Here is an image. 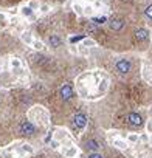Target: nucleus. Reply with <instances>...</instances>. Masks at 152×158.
Masks as SVG:
<instances>
[{
  "label": "nucleus",
  "mask_w": 152,
  "mask_h": 158,
  "mask_svg": "<svg viewBox=\"0 0 152 158\" xmlns=\"http://www.w3.org/2000/svg\"><path fill=\"white\" fill-rule=\"evenodd\" d=\"M115 70L118 71L120 74H127L130 70H132V62H130V59H118L115 62Z\"/></svg>",
  "instance_id": "obj_1"
},
{
  "label": "nucleus",
  "mask_w": 152,
  "mask_h": 158,
  "mask_svg": "<svg viewBox=\"0 0 152 158\" xmlns=\"http://www.w3.org/2000/svg\"><path fill=\"white\" fill-rule=\"evenodd\" d=\"M19 132H20V133H23V135L33 136L34 133H36V126H34L31 121L25 119V121L20 122V126H19Z\"/></svg>",
  "instance_id": "obj_2"
},
{
  "label": "nucleus",
  "mask_w": 152,
  "mask_h": 158,
  "mask_svg": "<svg viewBox=\"0 0 152 158\" xmlns=\"http://www.w3.org/2000/svg\"><path fill=\"white\" fill-rule=\"evenodd\" d=\"M59 96L62 101H70L73 96H75V90L70 84H64L61 88H59Z\"/></svg>",
  "instance_id": "obj_3"
},
{
  "label": "nucleus",
  "mask_w": 152,
  "mask_h": 158,
  "mask_svg": "<svg viewBox=\"0 0 152 158\" xmlns=\"http://www.w3.org/2000/svg\"><path fill=\"white\" fill-rule=\"evenodd\" d=\"M73 127L75 129H78V130H81V129H84L86 126H87V116H86V113H82V112H79V113H76L75 116H73Z\"/></svg>",
  "instance_id": "obj_4"
},
{
  "label": "nucleus",
  "mask_w": 152,
  "mask_h": 158,
  "mask_svg": "<svg viewBox=\"0 0 152 158\" xmlns=\"http://www.w3.org/2000/svg\"><path fill=\"white\" fill-rule=\"evenodd\" d=\"M127 121H129V124L134 126V127L143 126V116H141L140 113H137V112H130V113L127 115Z\"/></svg>",
  "instance_id": "obj_5"
},
{
  "label": "nucleus",
  "mask_w": 152,
  "mask_h": 158,
  "mask_svg": "<svg viewBox=\"0 0 152 158\" xmlns=\"http://www.w3.org/2000/svg\"><path fill=\"white\" fill-rule=\"evenodd\" d=\"M135 39L138 40V42H144V40L149 39V31L146 28H138L135 31Z\"/></svg>",
  "instance_id": "obj_6"
},
{
  "label": "nucleus",
  "mask_w": 152,
  "mask_h": 158,
  "mask_svg": "<svg viewBox=\"0 0 152 158\" xmlns=\"http://www.w3.org/2000/svg\"><path fill=\"white\" fill-rule=\"evenodd\" d=\"M99 147H101V144L96 141V140H93V138H90V140L86 141V149L90 150V152H98Z\"/></svg>",
  "instance_id": "obj_7"
},
{
  "label": "nucleus",
  "mask_w": 152,
  "mask_h": 158,
  "mask_svg": "<svg viewBox=\"0 0 152 158\" xmlns=\"http://www.w3.org/2000/svg\"><path fill=\"white\" fill-rule=\"evenodd\" d=\"M47 44L50 45L51 48H59L61 44H62V40H61L59 36H56V34H51V36L47 39Z\"/></svg>",
  "instance_id": "obj_8"
},
{
  "label": "nucleus",
  "mask_w": 152,
  "mask_h": 158,
  "mask_svg": "<svg viewBox=\"0 0 152 158\" xmlns=\"http://www.w3.org/2000/svg\"><path fill=\"white\" fill-rule=\"evenodd\" d=\"M109 26H110V30H113V31H120L123 26H124V20H121V19H112L109 22Z\"/></svg>",
  "instance_id": "obj_9"
},
{
  "label": "nucleus",
  "mask_w": 152,
  "mask_h": 158,
  "mask_svg": "<svg viewBox=\"0 0 152 158\" xmlns=\"http://www.w3.org/2000/svg\"><path fill=\"white\" fill-rule=\"evenodd\" d=\"M92 22H93L95 25L99 26V25H104V23L107 22V17H106V16H98V17L93 16V17H92Z\"/></svg>",
  "instance_id": "obj_10"
},
{
  "label": "nucleus",
  "mask_w": 152,
  "mask_h": 158,
  "mask_svg": "<svg viewBox=\"0 0 152 158\" xmlns=\"http://www.w3.org/2000/svg\"><path fill=\"white\" fill-rule=\"evenodd\" d=\"M20 12H22V16H25V17H31L33 16V8L31 6H23V8L20 9Z\"/></svg>",
  "instance_id": "obj_11"
},
{
  "label": "nucleus",
  "mask_w": 152,
  "mask_h": 158,
  "mask_svg": "<svg viewBox=\"0 0 152 158\" xmlns=\"http://www.w3.org/2000/svg\"><path fill=\"white\" fill-rule=\"evenodd\" d=\"M84 39H86V34H78V36H72L68 40H70V44H76V42H81Z\"/></svg>",
  "instance_id": "obj_12"
},
{
  "label": "nucleus",
  "mask_w": 152,
  "mask_h": 158,
  "mask_svg": "<svg viewBox=\"0 0 152 158\" xmlns=\"http://www.w3.org/2000/svg\"><path fill=\"white\" fill-rule=\"evenodd\" d=\"M22 40H23L25 44H30V45H31L34 39H33V36H31V33H23V34H22Z\"/></svg>",
  "instance_id": "obj_13"
},
{
  "label": "nucleus",
  "mask_w": 152,
  "mask_h": 158,
  "mask_svg": "<svg viewBox=\"0 0 152 158\" xmlns=\"http://www.w3.org/2000/svg\"><path fill=\"white\" fill-rule=\"evenodd\" d=\"M33 48L34 50H37V51H40V50H44L45 48V45H44V42H40V40H33Z\"/></svg>",
  "instance_id": "obj_14"
},
{
  "label": "nucleus",
  "mask_w": 152,
  "mask_h": 158,
  "mask_svg": "<svg viewBox=\"0 0 152 158\" xmlns=\"http://www.w3.org/2000/svg\"><path fill=\"white\" fill-rule=\"evenodd\" d=\"M144 16H146L149 20H152V5H148L144 8Z\"/></svg>",
  "instance_id": "obj_15"
},
{
  "label": "nucleus",
  "mask_w": 152,
  "mask_h": 158,
  "mask_svg": "<svg viewBox=\"0 0 152 158\" xmlns=\"http://www.w3.org/2000/svg\"><path fill=\"white\" fill-rule=\"evenodd\" d=\"M73 9L76 11V14H79V16H82V14H84V8H82V6H81L79 3H75Z\"/></svg>",
  "instance_id": "obj_16"
},
{
  "label": "nucleus",
  "mask_w": 152,
  "mask_h": 158,
  "mask_svg": "<svg viewBox=\"0 0 152 158\" xmlns=\"http://www.w3.org/2000/svg\"><path fill=\"white\" fill-rule=\"evenodd\" d=\"M11 67L14 68V70H17V68H20V60L17 58H12L11 59Z\"/></svg>",
  "instance_id": "obj_17"
},
{
  "label": "nucleus",
  "mask_w": 152,
  "mask_h": 158,
  "mask_svg": "<svg viewBox=\"0 0 152 158\" xmlns=\"http://www.w3.org/2000/svg\"><path fill=\"white\" fill-rule=\"evenodd\" d=\"M95 45H96L95 40H92V39H84V47H88V48H90V47H95Z\"/></svg>",
  "instance_id": "obj_18"
},
{
  "label": "nucleus",
  "mask_w": 152,
  "mask_h": 158,
  "mask_svg": "<svg viewBox=\"0 0 152 158\" xmlns=\"http://www.w3.org/2000/svg\"><path fill=\"white\" fill-rule=\"evenodd\" d=\"M88 158H104L101 154H98V152H90L88 154Z\"/></svg>",
  "instance_id": "obj_19"
},
{
  "label": "nucleus",
  "mask_w": 152,
  "mask_h": 158,
  "mask_svg": "<svg viewBox=\"0 0 152 158\" xmlns=\"http://www.w3.org/2000/svg\"><path fill=\"white\" fill-rule=\"evenodd\" d=\"M92 12H93V6L88 5V6H86V8H84V14H92Z\"/></svg>",
  "instance_id": "obj_20"
},
{
  "label": "nucleus",
  "mask_w": 152,
  "mask_h": 158,
  "mask_svg": "<svg viewBox=\"0 0 152 158\" xmlns=\"http://www.w3.org/2000/svg\"><path fill=\"white\" fill-rule=\"evenodd\" d=\"M48 9H50V6H48V5H42V6H40V11H42V12H48Z\"/></svg>",
  "instance_id": "obj_21"
},
{
  "label": "nucleus",
  "mask_w": 152,
  "mask_h": 158,
  "mask_svg": "<svg viewBox=\"0 0 152 158\" xmlns=\"http://www.w3.org/2000/svg\"><path fill=\"white\" fill-rule=\"evenodd\" d=\"M107 88V81H102V87H101V92H104Z\"/></svg>",
  "instance_id": "obj_22"
},
{
  "label": "nucleus",
  "mask_w": 152,
  "mask_h": 158,
  "mask_svg": "<svg viewBox=\"0 0 152 158\" xmlns=\"http://www.w3.org/2000/svg\"><path fill=\"white\" fill-rule=\"evenodd\" d=\"M115 144H116V146H118V147H126V144H124L123 141H116Z\"/></svg>",
  "instance_id": "obj_23"
},
{
  "label": "nucleus",
  "mask_w": 152,
  "mask_h": 158,
  "mask_svg": "<svg viewBox=\"0 0 152 158\" xmlns=\"http://www.w3.org/2000/svg\"><path fill=\"white\" fill-rule=\"evenodd\" d=\"M129 140H130V141H135V140H137V135H130Z\"/></svg>",
  "instance_id": "obj_24"
},
{
  "label": "nucleus",
  "mask_w": 152,
  "mask_h": 158,
  "mask_svg": "<svg viewBox=\"0 0 152 158\" xmlns=\"http://www.w3.org/2000/svg\"><path fill=\"white\" fill-rule=\"evenodd\" d=\"M0 20H5V14H0Z\"/></svg>",
  "instance_id": "obj_25"
},
{
  "label": "nucleus",
  "mask_w": 152,
  "mask_h": 158,
  "mask_svg": "<svg viewBox=\"0 0 152 158\" xmlns=\"http://www.w3.org/2000/svg\"><path fill=\"white\" fill-rule=\"evenodd\" d=\"M148 129H149V130H152V122H149V126H148Z\"/></svg>",
  "instance_id": "obj_26"
},
{
  "label": "nucleus",
  "mask_w": 152,
  "mask_h": 158,
  "mask_svg": "<svg viewBox=\"0 0 152 158\" xmlns=\"http://www.w3.org/2000/svg\"><path fill=\"white\" fill-rule=\"evenodd\" d=\"M0 71H2V67H0Z\"/></svg>",
  "instance_id": "obj_27"
}]
</instances>
